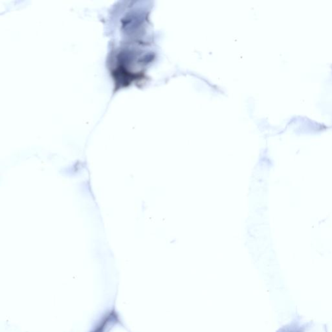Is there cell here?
Segmentation results:
<instances>
[{
	"label": "cell",
	"instance_id": "obj_2",
	"mask_svg": "<svg viewBox=\"0 0 332 332\" xmlns=\"http://www.w3.org/2000/svg\"><path fill=\"white\" fill-rule=\"evenodd\" d=\"M306 329V325H302L299 322L295 321L281 328L277 332H305Z\"/></svg>",
	"mask_w": 332,
	"mask_h": 332
},
{
	"label": "cell",
	"instance_id": "obj_1",
	"mask_svg": "<svg viewBox=\"0 0 332 332\" xmlns=\"http://www.w3.org/2000/svg\"><path fill=\"white\" fill-rule=\"evenodd\" d=\"M117 316L116 315L115 312H111L109 315H106L104 319L101 321V323L98 324L95 328L94 331L91 332H104L108 325V322L117 319Z\"/></svg>",
	"mask_w": 332,
	"mask_h": 332
}]
</instances>
